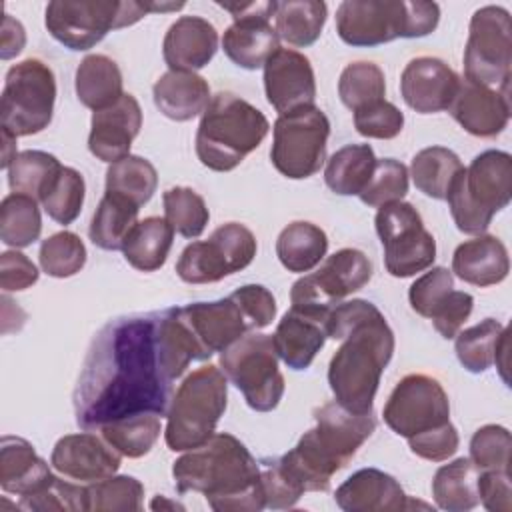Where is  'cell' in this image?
I'll use <instances>...</instances> for the list:
<instances>
[{
  "label": "cell",
  "mask_w": 512,
  "mask_h": 512,
  "mask_svg": "<svg viewBox=\"0 0 512 512\" xmlns=\"http://www.w3.org/2000/svg\"><path fill=\"white\" fill-rule=\"evenodd\" d=\"M122 454L104 438L90 430L62 436L50 454V464L66 478L80 482H96L114 476L120 468Z\"/></svg>",
  "instance_id": "cell-21"
},
{
  "label": "cell",
  "mask_w": 512,
  "mask_h": 512,
  "mask_svg": "<svg viewBox=\"0 0 512 512\" xmlns=\"http://www.w3.org/2000/svg\"><path fill=\"white\" fill-rule=\"evenodd\" d=\"M40 268L52 278H70L86 264V246L78 234L62 230L40 244Z\"/></svg>",
  "instance_id": "cell-45"
},
{
  "label": "cell",
  "mask_w": 512,
  "mask_h": 512,
  "mask_svg": "<svg viewBox=\"0 0 512 512\" xmlns=\"http://www.w3.org/2000/svg\"><path fill=\"white\" fill-rule=\"evenodd\" d=\"M406 192L408 168L394 158H382L376 160L374 172L358 196L366 206L382 208L386 204L400 202L406 196Z\"/></svg>",
  "instance_id": "cell-49"
},
{
  "label": "cell",
  "mask_w": 512,
  "mask_h": 512,
  "mask_svg": "<svg viewBox=\"0 0 512 512\" xmlns=\"http://www.w3.org/2000/svg\"><path fill=\"white\" fill-rule=\"evenodd\" d=\"M24 44H26L24 26L14 16L4 12L2 32H0V58L10 60V58L18 56L22 52Z\"/></svg>",
  "instance_id": "cell-59"
},
{
  "label": "cell",
  "mask_w": 512,
  "mask_h": 512,
  "mask_svg": "<svg viewBox=\"0 0 512 512\" xmlns=\"http://www.w3.org/2000/svg\"><path fill=\"white\" fill-rule=\"evenodd\" d=\"M464 170L458 154L444 146H428L420 150L410 164L414 186L434 200H446L454 178Z\"/></svg>",
  "instance_id": "cell-37"
},
{
  "label": "cell",
  "mask_w": 512,
  "mask_h": 512,
  "mask_svg": "<svg viewBox=\"0 0 512 512\" xmlns=\"http://www.w3.org/2000/svg\"><path fill=\"white\" fill-rule=\"evenodd\" d=\"M138 210L140 206L134 202L106 192L88 228L92 244L102 250H122L126 238L138 224Z\"/></svg>",
  "instance_id": "cell-36"
},
{
  "label": "cell",
  "mask_w": 512,
  "mask_h": 512,
  "mask_svg": "<svg viewBox=\"0 0 512 512\" xmlns=\"http://www.w3.org/2000/svg\"><path fill=\"white\" fill-rule=\"evenodd\" d=\"M162 202L164 218L174 228V232L184 238H198L204 232L210 220V212L204 198L196 190L188 186L168 188L162 194Z\"/></svg>",
  "instance_id": "cell-44"
},
{
  "label": "cell",
  "mask_w": 512,
  "mask_h": 512,
  "mask_svg": "<svg viewBox=\"0 0 512 512\" xmlns=\"http://www.w3.org/2000/svg\"><path fill=\"white\" fill-rule=\"evenodd\" d=\"M172 382L158 340V312L118 316L94 336L76 388L74 414L82 430L138 414L166 416Z\"/></svg>",
  "instance_id": "cell-1"
},
{
  "label": "cell",
  "mask_w": 512,
  "mask_h": 512,
  "mask_svg": "<svg viewBox=\"0 0 512 512\" xmlns=\"http://www.w3.org/2000/svg\"><path fill=\"white\" fill-rule=\"evenodd\" d=\"M344 512H398L426 506L410 500L398 480L378 468H362L346 478L334 494Z\"/></svg>",
  "instance_id": "cell-24"
},
{
  "label": "cell",
  "mask_w": 512,
  "mask_h": 512,
  "mask_svg": "<svg viewBox=\"0 0 512 512\" xmlns=\"http://www.w3.org/2000/svg\"><path fill=\"white\" fill-rule=\"evenodd\" d=\"M382 416L394 434L408 440L450 422L448 394L436 378L408 374L394 386Z\"/></svg>",
  "instance_id": "cell-17"
},
{
  "label": "cell",
  "mask_w": 512,
  "mask_h": 512,
  "mask_svg": "<svg viewBox=\"0 0 512 512\" xmlns=\"http://www.w3.org/2000/svg\"><path fill=\"white\" fill-rule=\"evenodd\" d=\"M16 156H18V152H16V136L12 132H8L6 128H2V162H0V166L8 170Z\"/></svg>",
  "instance_id": "cell-61"
},
{
  "label": "cell",
  "mask_w": 512,
  "mask_h": 512,
  "mask_svg": "<svg viewBox=\"0 0 512 512\" xmlns=\"http://www.w3.org/2000/svg\"><path fill=\"white\" fill-rule=\"evenodd\" d=\"M478 498L490 512L512 510V484L508 470H482L478 476Z\"/></svg>",
  "instance_id": "cell-58"
},
{
  "label": "cell",
  "mask_w": 512,
  "mask_h": 512,
  "mask_svg": "<svg viewBox=\"0 0 512 512\" xmlns=\"http://www.w3.org/2000/svg\"><path fill=\"white\" fill-rule=\"evenodd\" d=\"M156 108L170 120L196 118L210 104V86L196 72H164L152 88Z\"/></svg>",
  "instance_id": "cell-28"
},
{
  "label": "cell",
  "mask_w": 512,
  "mask_h": 512,
  "mask_svg": "<svg viewBox=\"0 0 512 512\" xmlns=\"http://www.w3.org/2000/svg\"><path fill=\"white\" fill-rule=\"evenodd\" d=\"M256 236L240 222L218 226L208 240L188 244L178 262L176 274L186 284L218 282L244 270L256 256Z\"/></svg>",
  "instance_id": "cell-15"
},
{
  "label": "cell",
  "mask_w": 512,
  "mask_h": 512,
  "mask_svg": "<svg viewBox=\"0 0 512 512\" xmlns=\"http://www.w3.org/2000/svg\"><path fill=\"white\" fill-rule=\"evenodd\" d=\"M18 510H30V512H46V510L80 512V510H88L86 486L66 482V480L52 474L36 492L20 496Z\"/></svg>",
  "instance_id": "cell-48"
},
{
  "label": "cell",
  "mask_w": 512,
  "mask_h": 512,
  "mask_svg": "<svg viewBox=\"0 0 512 512\" xmlns=\"http://www.w3.org/2000/svg\"><path fill=\"white\" fill-rule=\"evenodd\" d=\"M150 508L152 510H184V506L182 504H178V502H174V500H168L166 496H156L152 502H150Z\"/></svg>",
  "instance_id": "cell-62"
},
{
  "label": "cell",
  "mask_w": 512,
  "mask_h": 512,
  "mask_svg": "<svg viewBox=\"0 0 512 512\" xmlns=\"http://www.w3.org/2000/svg\"><path fill=\"white\" fill-rule=\"evenodd\" d=\"M374 166L376 156L370 144H346L326 164V186L340 196H358L368 184Z\"/></svg>",
  "instance_id": "cell-34"
},
{
  "label": "cell",
  "mask_w": 512,
  "mask_h": 512,
  "mask_svg": "<svg viewBox=\"0 0 512 512\" xmlns=\"http://www.w3.org/2000/svg\"><path fill=\"white\" fill-rule=\"evenodd\" d=\"M328 236L326 232L306 220L288 224L276 240V256L288 272H310L326 256Z\"/></svg>",
  "instance_id": "cell-31"
},
{
  "label": "cell",
  "mask_w": 512,
  "mask_h": 512,
  "mask_svg": "<svg viewBox=\"0 0 512 512\" xmlns=\"http://www.w3.org/2000/svg\"><path fill=\"white\" fill-rule=\"evenodd\" d=\"M260 484L266 508L286 510L292 508L304 490L282 470L278 458H264L260 462Z\"/></svg>",
  "instance_id": "cell-53"
},
{
  "label": "cell",
  "mask_w": 512,
  "mask_h": 512,
  "mask_svg": "<svg viewBox=\"0 0 512 512\" xmlns=\"http://www.w3.org/2000/svg\"><path fill=\"white\" fill-rule=\"evenodd\" d=\"M174 228L166 218L148 216L140 220L122 246L126 262L140 272H154L164 266L172 248Z\"/></svg>",
  "instance_id": "cell-32"
},
{
  "label": "cell",
  "mask_w": 512,
  "mask_h": 512,
  "mask_svg": "<svg viewBox=\"0 0 512 512\" xmlns=\"http://www.w3.org/2000/svg\"><path fill=\"white\" fill-rule=\"evenodd\" d=\"M122 72L106 54H88L76 68L78 100L98 112L122 98Z\"/></svg>",
  "instance_id": "cell-30"
},
{
  "label": "cell",
  "mask_w": 512,
  "mask_h": 512,
  "mask_svg": "<svg viewBox=\"0 0 512 512\" xmlns=\"http://www.w3.org/2000/svg\"><path fill=\"white\" fill-rule=\"evenodd\" d=\"M372 278V262L358 248H342L324 264L292 284V308L328 314L342 298L364 288Z\"/></svg>",
  "instance_id": "cell-16"
},
{
  "label": "cell",
  "mask_w": 512,
  "mask_h": 512,
  "mask_svg": "<svg viewBox=\"0 0 512 512\" xmlns=\"http://www.w3.org/2000/svg\"><path fill=\"white\" fill-rule=\"evenodd\" d=\"M218 50L216 28L200 16H180L162 42L164 62L176 72H196L204 68Z\"/></svg>",
  "instance_id": "cell-26"
},
{
  "label": "cell",
  "mask_w": 512,
  "mask_h": 512,
  "mask_svg": "<svg viewBox=\"0 0 512 512\" xmlns=\"http://www.w3.org/2000/svg\"><path fill=\"white\" fill-rule=\"evenodd\" d=\"M218 6L234 18L222 36L224 54L244 70L264 68L268 58L280 48V36L270 24L276 2H218Z\"/></svg>",
  "instance_id": "cell-18"
},
{
  "label": "cell",
  "mask_w": 512,
  "mask_h": 512,
  "mask_svg": "<svg viewBox=\"0 0 512 512\" xmlns=\"http://www.w3.org/2000/svg\"><path fill=\"white\" fill-rule=\"evenodd\" d=\"M504 332L506 328L494 318H484L480 324L460 330L454 336L458 362L472 374L486 372L494 364L496 350Z\"/></svg>",
  "instance_id": "cell-41"
},
{
  "label": "cell",
  "mask_w": 512,
  "mask_h": 512,
  "mask_svg": "<svg viewBox=\"0 0 512 512\" xmlns=\"http://www.w3.org/2000/svg\"><path fill=\"white\" fill-rule=\"evenodd\" d=\"M374 224L390 276L408 278L432 266L436 240L424 228L422 216L412 204L400 200L378 208Z\"/></svg>",
  "instance_id": "cell-14"
},
{
  "label": "cell",
  "mask_w": 512,
  "mask_h": 512,
  "mask_svg": "<svg viewBox=\"0 0 512 512\" xmlns=\"http://www.w3.org/2000/svg\"><path fill=\"white\" fill-rule=\"evenodd\" d=\"M328 136L330 120L318 106L280 114L274 122L270 160L290 180L310 178L326 160Z\"/></svg>",
  "instance_id": "cell-12"
},
{
  "label": "cell",
  "mask_w": 512,
  "mask_h": 512,
  "mask_svg": "<svg viewBox=\"0 0 512 512\" xmlns=\"http://www.w3.org/2000/svg\"><path fill=\"white\" fill-rule=\"evenodd\" d=\"M52 476L44 458L20 436L0 440V486L4 492L26 496L36 492Z\"/></svg>",
  "instance_id": "cell-29"
},
{
  "label": "cell",
  "mask_w": 512,
  "mask_h": 512,
  "mask_svg": "<svg viewBox=\"0 0 512 512\" xmlns=\"http://www.w3.org/2000/svg\"><path fill=\"white\" fill-rule=\"evenodd\" d=\"M450 290H454L452 272L444 266H436L414 280L408 290V300L416 314L430 318L440 302L450 294Z\"/></svg>",
  "instance_id": "cell-51"
},
{
  "label": "cell",
  "mask_w": 512,
  "mask_h": 512,
  "mask_svg": "<svg viewBox=\"0 0 512 512\" xmlns=\"http://www.w3.org/2000/svg\"><path fill=\"white\" fill-rule=\"evenodd\" d=\"M62 164L54 154L42 150L18 152L8 168V184L12 192H20L38 200L46 182Z\"/></svg>",
  "instance_id": "cell-47"
},
{
  "label": "cell",
  "mask_w": 512,
  "mask_h": 512,
  "mask_svg": "<svg viewBox=\"0 0 512 512\" xmlns=\"http://www.w3.org/2000/svg\"><path fill=\"white\" fill-rule=\"evenodd\" d=\"M480 470L470 458H456L440 466L432 480V496L438 508L448 512H466L478 506Z\"/></svg>",
  "instance_id": "cell-33"
},
{
  "label": "cell",
  "mask_w": 512,
  "mask_h": 512,
  "mask_svg": "<svg viewBox=\"0 0 512 512\" xmlns=\"http://www.w3.org/2000/svg\"><path fill=\"white\" fill-rule=\"evenodd\" d=\"M314 420L316 426L304 432L298 444L280 456V464L304 492H326L332 476L372 436L376 420L372 414H354L336 400L316 408Z\"/></svg>",
  "instance_id": "cell-4"
},
{
  "label": "cell",
  "mask_w": 512,
  "mask_h": 512,
  "mask_svg": "<svg viewBox=\"0 0 512 512\" xmlns=\"http://www.w3.org/2000/svg\"><path fill=\"white\" fill-rule=\"evenodd\" d=\"M264 90L278 114L314 106L316 78L310 60L292 48H278L264 64Z\"/></svg>",
  "instance_id": "cell-19"
},
{
  "label": "cell",
  "mask_w": 512,
  "mask_h": 512,
  "mask_svg": "<svg viewBox=\"0 0 512 512\" xmlns=\"http://www.w3.org/2000/svg\"><path fill=\"white\" fill-rule=\"evenodd\" d=\"M88 510L94 512H130L142 510L144 486L134 476H108L86 486Z\"/></svg>",
  "instance_id": "cell-46"
},
{
  "label": "cell",
  "mask_w": 512,
  "mask_h": 512,
  "mask_svg": "<svg viewBox=\"0 0 512 512\" xmlns=\"http://www.w3.org/2000/svg\"><path fill=\"white\" fill-rule=\"evenodd\" d=\"M56 102V78L52 68L38 60L26 58L6 72L0 122L2 128L18 136H32L48 128Z\"/></svg>",
  "instance_id": "cell-10"
},
{
  "label": "cell",
  "mask_w": 512,
  "mask_h": 512,
  "mask_svg": "<svg viewBox=\"0 0 512 512\" xmlns=\"http://www.w3.org/2000/svg\"><path fill=\"white\" fill-rule=\"evenodd\" d=\"M510 14L502 6H482L470 18L464 50V80L510 92Z\"/></svg>",
  "instance_id": "cell-13"
},
{
  "label": "cell",
  "mask_w": 512,
  "mask_h": 512,
  "mask_svg": "<svg viewBox=\"0 0 512 512\" xmlns=\"http://www.w3.org/2000/svg\"><path fill=\"white\" fill-rule=\"evenodd\" d=\"M42 218L36 198L12 192L0 204V240L12 248H26L40 238Z\"/></svg>",
  "instance_id": "cell-40"
},
{
  "label": "cell",
  "mask_w": 512,
  "mask_h": 512,
  "mask_svg": "<svg viewBox=\"0 0 512 512\" xmlns=\"http://www.w3.org/2000/svg\"><path fill=\"white\" fill-rule=\"evenodd\" d=\"M38 276V268L26 254L18 250H8L0 254V288L4 294L30 288L38 282Z\"/></svg>",
  "instance_id": "cell-57"
},
{
  "label": "cell",
  "mask_w": 512,
  "mask_h": 512,
  "mask_svg": "<svg viewBox=\"0 0 512 512\" xmlns=\"http://www.w3.org/2000/svg\"><path fill=\"white\" fill-rule=\"evenodd\" d=\"M448 110L468 134L494 138L508 126L510 92L460 80L458 94Z\"/></svg>",
  "instance_id": "cell-23"
},
{
  "label": "cell",
  "mask_w": 512,
  "mask_h": 512,
  "mask_svg": "<svg viewBox=\"0 0 512 512\" xmlns=\"http://www.w3.org/2000/svg\"><path fill=\"white\" fill-rule=\"evenodd\" d=\"M460 444V436L458 430L452 422H446L426 434L408 438V446L410 450L430 462H444L448 460L452 454H456Z\"/></svg>",
  "instance_id": "cell-55"
},
{
  "label": "cell",
  "mask_w": 512,
  "mask_h": 512,
  "mask_svg": "<svg viewBox=\"0 0 512 512\" xmlns=\"http://www.w3.org/2000/svg\"><path fill=\"white\" fill-rule=\"evenodd\" d=\"M268 130V118L256 106L234 92H218L202 112L196 156L214 172H230L262 144Z\"/></svg>",
  "instance_id": "cell-5"
},
{
  "label": "cell",
  "mask_w": 512,
  "mask_h": 512,
  "mask_svg": "<svg viewBox=\"0 0 512 512\" xmlns=\"http://www.w3.org/2000/svg\"><path fill=\"white\" fill-rule=\"evenodd\" d=\"M512 198V156L484 150L452 182L446 200L460 232L480 236Z\"/></svg>",
  "instance_id": "cell-7"
},
{
  "label": "cell",
  "mask_w": 512,
  "mask_h": 512,
  "mask_svg": "<svg viewBox=\"0 0 512 512\" xmlns=\"http://www.w3.org/2000/svg\"><path fill=\"white\" fill-rule=\"evenodd\" d=\"M356 132L366 138L390 140L396 138L404 128V114L386 98L354 112Z\"/></svg>",
  "instance_id": "cell-52"
},
{
  "label": "cell",
  "mask_w": 512,
  "mask_h": 512,
  "mask_svg": "<svg viewBox=\"0 0 512 512\" xmlns=\"http://www.w3.org/2000/svg\"><path fill=\"white\" fill-rule=\"evenodd\" d=\"M220 370L256 412L274 410L284 396V376L270 334H244L220 354Z\"/></svg>",
  "instance_id": "cell-11"
},
{
  "label": "cell",
  "mask_w": 512,
  "mask_h": 512,
  "mask_svg": "<svg viewBox=\"0 0 512 512\" xmlns=\"http://www.w3.org/2000/svg\"><path fill=\"white\" fill-rule=\"evenodd\" d=\"M158 172L142 156H126L106 170V192L118 194L136 206H144L156 192Z\"/></svg>",
  "instance_id": "cell-39"
},
{
  "label": "cell",
  "mask_w": 512,
  "mask_h": 512,
  "mask_svg": "<svg viewBox=\"0 0 512 512\" xmlns=\"http://www.w3.org/2000/svg\"><path fill=\"white\" fill-rule=\"evenodd\" d=\"M512 438L504 426L486 424L478 428L470 440V460L482 470H508L510 468Z\"/></svg>",
  "instance_id": "cell-50"
},
{
  "label": "cell",
  "mask_w": 512,
  "mask_h": 512,
  "mask_svg": "<svg viewBox=\"0 0 512 512\" xmlns=\"http://www.w3.org/2000/svg\"><path fill=\"white\" fill-rule=\"evenodd\" d=\"M460 88L458 74L440 58H412L400 76V94L418 114H436L450 108Z\"/></svg>",
  "instance_id": "cell-20"
},
{
  "label": "cell",
  "mask_w": 512,
  "mask_h": 512,
  "mask_svg": "<svg viewBox=\"0 0 512 512\" xmlns=\"http://www.w3.org/2000/svg\"><path fill=\"white\" fill-rule=\"evenodd\" d=\"M462 282L472 286L500 284L510 272V258L504 242L492 234H480L462 242L452 256V270Z\"/></svg>",
  "instance_id": "cell-27"
},
{
  "label": "cell",
  "mask_w": 512,
  "mask_h": 512,
  "mask_svg": "<svg viewBox=\"0 0 512 512\" xmlns=\"http://www.w3.org/2000/svg\"><path fill=\"white\" fill-rule=\"evenodd\" d=\"M226 402L228 384L218 366L206 364L190 372L172 396L166 414V446L172 452L202 446L214 434Z\"/></svg>",
  "instance_id": "cell-8"
},
{
  "label": "cell",
  "mask_w": 512,
  "mask_h": 512,
  "mask_svg": "<svg viewBox=\"0 0 512 512\" xmlns=\"http://www.w3.org/2000/svg\"><path fill=\"white\" fill-rule=\"evenodd\" d=\"M148 14V2L54 0L46 6L44 24L54 40L70 50L96 46L110 30L136 24Z\"/></svg>",
  "instance_id": "cell-9"
},
{
  "label": "cell",
  "mask_w": 512,
  "mask_h": 512,
  "mask_svg": "<svg viewBox=\"0 0 512 512\" xmlns=\"http://www.w3.org/2000/svg\"><path fill=\"white\" fill-rule=\"evenodd\" d=\"M508 350H510V338H508V330L504 332L500 344H498V350H496V358H494V364L496 368L500 370V376L502 380L508 384Z\"/></svg>",
  "instance_id": "cell-60"
},
{
  "label": "cell",
  "mask_w": 512,
  "mask_h": 512,
  "mask_svg": "<svg viewBox=\"0 0 512 512\" xmlns=\"http://www.w3.org/2000/svg\"><path fill=\"white\" fill-rule=\"evenodd\" d=\"M158 414H138L114 420L100 428L102 438L126 458H140L156 444L162 424Z\"/></svg>",
  "instance_id": "cell-42"
},
{
  "label": "cell",
  "mask_w": 512,
  "mask_h": 512,
  "mask_svg": "<svg viewBox=\"0 0 512 512\" xmlns=\"http://www.w3.org/2000/svg\"><path fill=\"white\" fill-rule=\"evenodd\" d=\"M142 128V108L132 94H122L112 106L92 114L88 150L102 162L130 156V146Z\"/></svg>",
  "instance_id": "cell-22"
},
{
  "label": "cell",
  "mask_w": 512,
  "mask_h": 512,
  "mask_svg": "<svg viewBox=\"0 0 512 512\" xmlns=\"http://www.w3.org/2000/svg\"><path fill=\"white\" fill-rule=\"evenodd\" d=\"M328 314L292 308L282 316L272 334L278 358L292 370H306L326 344Z\"/></svg>",
  "instance_id": "cell-25"
},
{
  "label": "cell",
  "mask_w": 512,
  "mask_h": 512,
  "mask_svg": "<svg viewBox=\"0 0 512 512\" xmlns=\"http://www.w3.org/2000/svg\"><path fill=\"white\" fill-rule=\"evenodd\" d=\"M180 494L198 492L216 512H258L266 508L260 462L232 434H212L202 446L186 450L172 466Z\"/></svg>",
  "instance_id": "cell-3"
},
{
  "label": "cell",
  "mask_w": 512,
  "mask_h": 512,
  "mask_svg": "<svg viewBox=\"0 0 512 512\" xmlns=\"http://www.w3.org/2000/svg\"><path fill=\"white\" fill-rule=\"evenodd\" d=\"M338 96L342 104L358 112L370 104L384 100L386 96V80L384 72L374 62H352L348 64L338 80Z\"/></svg>",
  "instance_id": "cell-43"
},
{
  "label": "cell",
  "mask_w": 512,
  "mask_h": 512,
  "mask_svg": "<svg viewBox=\"0 0 512 512\" xmlns=\"http://www.w3.org/2000/svg\"><path fill=\"white\" fill-rule=\"evenodd\" d=\"M328 6L320 0H284L276 2L274 28L290 46H312L326 24Z\"/></svg>",
  "instance_id": "cell-35"
},
{
  "label": "cell",
  "mask_w": 512,
  "mask_h": 512,
  "mask_svg": "<svg viewBox=\"0 0 512 512\" xmlns=\"http://www.w3.org/2000/svg\"><path fill=\"white\" fill-rule=\"evenodd\" d=\"M84 192V176L70 166H60L42 188L38 200L54 222L66 226L80 216Z\"/></svg>",
  "instance_id": "cell-38"
},
{
  "label": "cell",
  "mask_w": 512,
  "mask_h": 512,
  "mask_svg": "<svg viewBox=\"0 0 512 512\" xmlns=\"http://www.w3.org/2000/svg\"><path fill=\"white\" fill-rule=\"evenodd\" d=\"M438 20L436 2L344 0L336 10V32L350 46L372 48L396 38L428 36Z\"/></svg>",
  "instance_id": "cell-6"
},
{
  "label": "cell",
  "mask_w": 512,
  "mask_h": 512,
  "mask_svg": "<svg viewBox=\"0 0 512 512\" xmlns=\"http://www.w3.org/2000/svg\"><path fill=\"white\" fill-rule=\"evenodd\" d=\"M230 298L242 308L252 330L266 328L276 318V300L272 292L260 284H244L234 290Z\"/></svg>",
  "instance_id": "cell-54"
},
{
  "label": "cell",
  "mask_w": 512,
  "mask_h": 512,
  "mask_svg": "<svg viewBox=\"0 0 512 512\" xmlns=\"http://www.w3.org/2000/svg\"><path fill=\"white\" fill-rule=\"evenodd\" d=\"M472 308H474L472 294L460 292V290H450V294L432 312L430 320H432L436 332L442 338L450 340L460 332V328L468 320Z\"/></svg>",
  "instance_id": "cell-56"
},
{
  "label": "cell",
  "mask_w": 512,
  "mask_h": 512,
  "mask_svg": "<svg viewBox=\"0 0 512 512\" xmlns=\"http://www.w3.org/2000/svg\"><path fill=\"white\" fill-rule=\"evenodd\" d=\"M326 334L342 340L328 366L334 400L354 414H372L380 376L394 354L384 314L368 300L340 302L328 312Z\"/></svg>",
  "instance_id": "cell-2"
}]
</instances>
